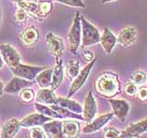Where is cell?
I'll use <instances>...</instances> for the list:
<instances>
[{
	"label": "cell",
	"mask_w": 147,
	"mask_h": 138,
	"mask_svg": "<svg viewBox=\"0 0 147 138\" xmlns=\"http://www.w3.org/2000/svg\"><path fill=\"white\" fill-rule=\"evenodd\" d=\"M96 90L106 98L116 96L119 90V82L117 75L113 73H105L100 75L96 80Z\"/></svg>",
	"instance_id": "1"
},
{
	"label": "cell",
	"mask_w": 147,
	"mask_h": 138,
	"mask_svg": "<svg viewBox=\"0 0 147 138\" xmlns=\"http://www.w3.org/2000/svg\"><path fill=\"white\" fill-rule=\"evenodd\" d=\"M81 17L79 12H76L75 18H74L72 26L68 32V43L70 46V51L73 53H76L77 49L79 48L81 43Z\"/></svg>",
	"instance_id": "2"
},
{
	"label": "cell",
	"mask_w": 147,
	"mask_h": 138,
	"mask_svg": "<svg viewBox=\"0 0 147 138\" xmlns=\"http://www.w3.org/2000/svg\"><path fill=\"white\" fill-rule=\"evenodd\" d=\"M82 26V45L84 47L96 44L100 41V34L96 28L85 20L84 17H81Z\"/></svg>",
	"instance_id": "3"
},
{
	"label": "cell",
	"mask_w": 147,
	"mask_h": 138,
	"mask_svg": "<svg viewBox=\"0 0 147 138\" xmlns=\"http://www.w3.org/2000/svg\"><path fill=\"white\" fill-rule=\"evenodd\" d=\"M95 61H96V58H94L86 66H85L79 73H78V75L75 77V79H74V81L72 83L67 98H71L73 95H75L76 92L79 90L83 86H84V84L87 79V77H88V76H89V73L91 71V69L94 66Z\"/></svg>",
	"instance_id": "4"
},
{
	"label": "cell",
	"mask_w": 147,
	"mask_h": 138,
	"mask_svg": "<svg viewBox=\"0 0 147 138\" xmlns=\"http://www.w3.org/2000/svg\"><path fill=\"white\" fill-rule=\"evenodd\" d=\"M0 53L2 55L4 62L9 67H14L20 64V56L18 51L8 43H5L0 45Z\"/></svg>",
	"instance_id": "5"
},
{
	"label": "cell",
	"mask_w": 147,
	"mask_h": 138,
	"mask_svg": "<svg viewBox=\"0 0 147 138\" xmlns=\"http://www.w3.org/2000/svg\"><path fill=\"white\" fill-rule=\"evenodd\" d=\"M12 73L16 76H20L27 80H33L38 74L43 70V67H37V66H30L26 64H18V66L11 67Z\"/></svg>",
	"instance_id": "6"
},
{
	"label": "cell",
	"mask_w": 147,
	"mask_h": 138,
	"mask_svg": "<svg viewBox=\"0 0 147 138\" xmlns=\"http://www.w3.org/2000/svg\"><path fill=\"white\" fill-rule=\"evenodd\" d=\"M111 108L113 110V114L116 116L119 121L124 122L127 115L130 112V104L124 99H109Z\"/></svg>",
	"instance_id": "7"
},
{
	"label": "cell",
	"mask_w": 147,
	"mask_h": 138,
	"mask_svg": "<svg viewBox=\"0 0 147 138\" xmlns=\"http://www.w3.org/2000/svg\"><path fill=\"white\" fill-rule=\"evenodd\" d=\"M96 103L92 92L89 91L87 93L85 101H84V108H83V117L84 121L87 123L93 121L96 114Z\"/></svg>",
	"instance_id": "8"
},
{
	"label": "cell",
	"mask_w": 147,
	"mask_h": 138,
	"mask_svg": "<svg viewBox=\"0 0 147 138\" xmlns=\"http://www.w3.org/2000/svg\"><path fill=\"white\" fill-rule=\"evenodd\" d=\"M147 132V119L142 120V121L129 124L124 131L121 132L119 137H138L142 133Z\"/></svg>",
	"instance_id": "9"
},
{
	"label": "cell",
	"mask_w": 147,
	"mask_h": 138,
	"mask_svg": "<svg viewBox=\"0 0 147 138\" xmlns=\"http://www.w3.org/2000/svg\"><path fill=\"white\" fill-rule=\"evenodd\" d=\"M113 116H114L113 112L100 115V116H98V118L94 119L93 121H91L90 122L87 123V125H86L84 128H83V133H96V132L99 131L101 128H102L104 125H106V124L112 119Z\"/></svg>",
	"instance_id": "10"
},
{
	"label": "cell",
	"mask_w": 147,
	"mask_h": 138,
	"mask_svg": "<svg viewBox=\"0 0 147 138\" xmlns=\"http://www.w3.org/2000/svg\"><path fill=\"white\" fill-rule=\"evenodd\" d=\"M138 32L133 27H127L122 29L118 35L117 41L122 47H129L137 40Z\"/></svg>",
	"instance_id": "11"
},
{
	"label": "cell",
	"mask_w": 147,
	"mask_h": 138,
	"mask_svg": "<svg viewBox=\"0 0 147 138\" xmlns=\"http://www.w3.org/2000/svg\"><path fill=\"white\" fill-rule=\"evenodd\" d=\"M46 44H47L48 51L55 57H62L63 53V41L60 37L50 32L47 35Z\"/></svg>",
	"instance_id": "12"
},
{
	"label": "cell",
	"mask_w": 147,
	"mask_h": 138,
	"mask_svg": "<svg viewBox=\"0 0 147 138\" xmlns=\"http://www.w3.org/2000/svg\"><path fill=\"white\" fill-rule=\"evenodd\" d=\"M50 117L45 116L41 113H33L25 117L20 121V126L24 128H32L37 126H42L45 122L51 121Z\"/></svg>",
	"instance_id": "13"
},
{
	"label": "cell",
	"mask_w": 147,
	"mask_h": 138,
	"mask_svg": "<svg viewBox=\"0 0 147 138\" xmlns=\"http://www.w3.org/2000/svg\"><path fill=\"white\" fill-rule=\"evenodd\" d=\"M43 130L47 137L61 138L63 137V122L61 121H49L42 125Z\"/></svg>",
	"instance_id": "14"
},
{
	"label": "cell",
	"mask_w": 147,
	"mask_h": 138,
	"mask_svg": "<svg viewBox=\"0 0 147 138\" xmlns=\"http://www.w3.org/2000/svg\"><path fill=\"white\" fill-rule=\"evenodd\" d=\"M99 43L102 45L104 51L107 54H110L112 52L113 48L117 43V38L115 35L110 31L108 28H105L103 30L102 35L100 36V41Z\"/></svg>",
	"instance_id": "15"
},
{
	"label": "cell",
	"mask_w": 147,
	"mask_h": 138,
	"mask_svg": "<svg viewBox=\"0 0 147 138\" xmlns=\"http://www.w3.org/2000/svg\"><path fill=\"white\" fill-rule=\"evenodd\" d=\"M31 85V83L30 81H28L27 79L20 77V76H15L12 78V80L10 81L9 84L6 86V87L4 89V91L6 93H11V94H18L20 93V90H22L25 87H29Z\"/></svg>",
	"instance_id": "16"
},
{
	"label": "cell",
	"mask_w": 147,
	"mask_h": 138,
	"mask_svg": "<svg viewBox=\"0 0 147 138\" xmlns=\"http://www.w3.org/2000/svg\"><path fill=\"white\" fill-rule=\"evenodd\" d=\"M20 122L16 118H12L4 124L2 131L0 133V137L11 138L15 136L20 128Z\"/></svg>",
	"instance_id": "17"
},
{
	"label": "cell",
	"mask_w": 147,
	"mask_h": 138,
	"mask_svg": "<svg viewBox=\"0 0 147 138\" xmlns=\"http://www.w3.org/2000/svg\"><path fill=\"white\" fill-rule=\"evenodd\" d=\"M14 1L17 3L18 7L25 9L29 15L37 18L41 17L39 8V3L36 0H30V1L29 0H14Z\"/></svg>",
	"instance_id": "18"
},
{
	"label": "cell",
	"mask_w": 147,
	"mask_h": 138,
	"mask_svg": "<svg viewBox=\"0 0 147 138\" xmlns=\"http://www.w3.org/2000/svg\"><path fill=\"white\" fill-rule=\"evenodd\" d=\"M63 62L61 57H56V64L53 69V77H52V84H51V89H56L63 81Z\"/></svg>",
	"instance_id": "19"
},
{
	"label": "cell",
	"mask_w": 147,
	"mask_h": 138,
	"mask_svg": "<svg viewBox=\"0 0 147 138\" xmlns=\"http://www.w3.org/2000/svg\"><path fill=\"white\" fill-rule=\"evenodd\" d=\"M38 39H39V31L34 27L26 28L20 34L21 43L23 45L27 46V47L35 43Z\"/></svg>",
	"instance_id": "20"
},
{
	"label": "cell",
	"mask_w": 147,
	"mask_h": 138,
	"mask_svg": "<svg viewBox=\"0 0 147 138\" xmlns=\"http://www.w3.org/2000/svg\"><path fill=\"white\" fill-rule=\"evenodd\" d=\"M57 97L55 96L53 89H49L47 87H41L37 93L36 100L37 102L41 104H54Z\"/></svg>",
	"instance_id": "21"
},
{
	"label": "cell",
	"mask_w": 147,
	"mask_h": 138,
	"mask_svg": "<svg viewBox=\"0 0 147 138\" xmlns=\"http://www.w3.org/2000/svg\"><path fill=\"white\" fill-rule=\"evenodd\" d=\"M54 104L60 106V107H63L64 109H67L77 114H81L83 112V108L81 107V105L76 102V101L69 99V98L64 99V98H58L57 97Z\"/></svg>",
	"instance_id": "22"
},
{
	"label": "cell",
	"mask_w": 147,
	"mask_h": 138,
	"mask_svg": "<svg viewBox=\"0 0 147 138\" xmlns=\"http://www.w3.org/2000/svg\"><path fill=\"white\" fill-rule=\"evenodd\" d=\"M79 123L75 121H64L63 122V137L74 138L79 135Z\"/></svg>",
	"instance_id": "23"
},
{
	"label": "cell",
	"mask_w": 147,
	"mask_h": 138,
	"mask_svg": "<svg viewBox=\"0 0 147 138\" xmlns=\"http://www.w3.org/2000/svg\"><path fill=\"white\" fill-rule=\"evenodd\" d=\"M52 77H53V69H47L42 70L36 76V79L40 87H49L52 84Z\"/></svg>",
	"instance_id": "24"
},
{
	"label": "cell",
	"mask_w": 147,
	"mask_h": 138,
	"mask_svg": "<svg viewBox=\"0 0 147 138\" xmlns=\"http://www.w3.org/2000/svg\"><path fill=\"white\" fill-rule=\"evenodd\" d=\"M51 108L54 110L58 114L61 115L62 118H71V119H77V120H82V121H84V117L81 116L80 114L75 113L67 109L60 107V106H58L56 104H52V107Z\"/></svg>",
	"instance_id": "25"
},
{
	"label": "cell",
	"mask_w": 147,
	"mask_h": 138,
	"mask_svg": "<svg viewBox=\"0 0 147 138\" xmlns=\"http://www.w3.org/2000/svg\"><path fill=\"white\" fill-rule=\"evenodd\" d=\"M35 109L37 110V112H39L40 113L45 115V116L50 117V118H53V119H62V116L60 114H58L52 108H49L47 106H44L41 103L37 102L34 104Z\"/></svg>",
	"instance_id": "26"
},
{
	"label": "cell",
	"mask_w": 147,
	"mask_h": 138,
	"mask_svg": "<svg viewBox=\"0 0 147 138\" xmlns=\"http://www.w3.org/2000/svg\"><path fill=\"white\" fill-rule=\"evenodd\" d=\"M79 63L75 60H70L66 66V76L70 79H74L79 73Z\"/></svg>",
	"instance_id": "27"
},
{
	"label": "cell",
	"mask_w": 147,
	"mask_h": 138,
	"mask_svg": "<svg viewBox=\"0 0 147 138\" xmlns=\"http://www.w3.org/2000/svg\"><path fill=\"white\" fill-rule=\"evenodd\" d=\"M20 95L21 100L25 103H30L34 99V92L30 89H26V87L20 91Z\"/></svg>",
	"instance_id": "28"
},
{
	"label": "cell",
	"mask_w": 147,
	"mask_h": 138,
	"mask_svg": "<svg viewBox=\"0 0 147 138\" xmlns=\"http://www.w3.org/2000/svg\"><path fill=\"white\" fill-rule=\"evenodd\" d=\"M131 81L136 84L137 86L140 85H144V83L147 81V76L144 72H136L132 75L131 77Z\"/></svg>",
	"instance_id": "29"
},
{
	"label": "cell",
	"mask_w": 147,
	"mask_h": 138,
	"mask_svg": "<svg viewBox=\"0 0 147 138\" xmlns=\"http://www.w3.org/2000/svg\"><path fill=\"white\" fill-rule=\"evenodd\" d=\"M30 137L32 138H45L47 137L45 133V131L43 128H40V126L37 127H32L30 132Z\"/></svg>",
	"instance_id": "30"
},
{
	"label": "cell",
	"mask_w": 147,
	"mask_h": 138,
	"mask_svg": "<svg viewBox=\"0 0 147 138\" xmlns=\"http://www.w3.org/2000/svg\"><path fill=\"white\" fill-rule=\"evenodd\" d=\"M137 85L134 84L132 81L128 82L124 87V92L130 97H133L137 94Z\"/></svg>",
	"instance_id": "31"
},
{
	"label": "cell",
	"mask_w": 147,
	"mask_h": 138,
	"mask_svg": "<svg viewBox=\"0 0 147 138\" xmlns=\"http://www.w3.org/2000/svg\"><path fill=\"white\" fill-rule=\"evenodd\" d=\"M39 8L41 17L46 16L52 10V3L51 2H40L39 3Z\"/></svg>",
	"instance_id": "32"
},
{
	"label": "cell",
	"mask_w": 147,
	"mask_h": 138,
	"mask_svg": "<svg viewBox=\"0 0 147 138\" xmlns=\"http://www.w3.org/2000/svg\"><path fill=\"white\" fill-rule=\"evenodd\" d=\"M103 136L105 138H117L121 136V132H119L113 127H109L104 130Z\"/></svg>",
	"instance_id": "33"
},
{
	"label": "cell",
	"mask_w": 147,
	"mask_h": 138,
	"mask_svg": "<svg viewBox=\"0 0 147 138\" xmlns=\"http://www.w3.org/2000/svg\"><path fill=\"white\" fill-rule=\"evenodd\" d=\"M56 1L59 3L67 5V6H70V7H86L82 0H56Z\"/></svg>",
	"instance_id": "34"
},
{
	"label": "cell",
	"mask_w": 147,
	"mask_h": 138,
	"mask_svg": "<svg viewBox=\"0 0 147 138\" xmlns=\"http://www.w3.org/2000/svg\"><path fill=\"white\" fill-rule=\"evenodd\" d=\"M27 16H28V13L26 12L25 9L18 7L17 12L15 13V20L17 22H23L26 20Z\"/></svg>",
	"instance_id": "35"
},
{
	"label": "cell",
	"mask_w": 147,
	"mask_h": 138,
	"mask_svg": "<svg viewBox=\"0 0 147 138\" xmlns=\"http://www.w3.org/2000/svg\"><path fill=\"white\" fill-rule=\"evenodd\" d=\"M137 98L141 101H147V87H142L137 90Z\"/></svg>",
	"instance_id": "36"
},
{
	"label": "cell",
	"mask_w": 147,
	"mask_h": 138,
	"mask_svg": "<svg viewBox=\"0 0 147 138\" xmlns=\"http://www.w3.org/2000/svg\"><path fill=\"white\" fill-rule=\"evenodd\" d=\"M83 55H84V58L88 62H91L92 60L94 59V54L92 52H90V51H85Z\"/></svg>",
	"instance_id": "37"
},
{
	"label": "cell",
	"mask_w": 147,
	"mask_h": 138,
	"mask_svg": "<svg viewBox=\"0 0 147 138\" xmlns=\"http://www.w3.org/2000/svg\"><path fill=\"white\" fill-rule=\"evenodd\" d=\"M4 92V87H3V83L0 81V96H2Z\"/></svg>",
	"instance_id": "38"
},
{
	"label": "cell",
	"mask_w": 147,
	"mask_h": 138,
	"mask_svg": "<svg viewBox=\"0 0 147 138\" xmlns=\"http://www.w3.org/2000/svg\"><path fill=\"white\" fill-rule=\"evenodd\" d=\"M3 62H4V60H3V58H2L1 53H0V68H1L2 66H3Z\"/></svg>",
	"instance_id": "39"
},
{
	"label": "cell",
	"mask_w": 147,
	"mask_h": 138,
	"mask_svg": "<svg viewBox=\"0 0 147 138\" xmlns=\"http://www.w3.org/2000/svg\"><path fill=\"white\" fill-rule=\"evenodd\" d=\"M112 1H115V0H102L103 3H109V2H112Z\"/></svg>",
	"instance_id": "40"
},
{
	"label": "cell",
	"mask_w": 147,
	"mask_h": 138,
	"mask_svg": "<svg viewBox=\"0 0 147 138\" xmlns=\"http://www.w3.org/2000/svg\"><path fill=\"white\" fill-rule=\"evenodd\" d=\"M52 1H53V0H52Z\"/></svg>",
	"instance_id": "41"
}]
</instances>
